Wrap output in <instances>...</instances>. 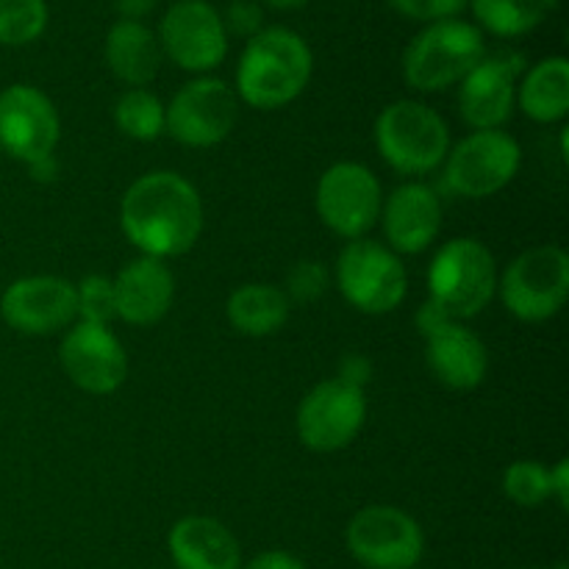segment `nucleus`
<instances>
[{
    "instance_id": "obj_8",
    "label": "nucleus",
    "mask_w": 569,
    "mask_h": 569,
    "mask_svg": "<svg viewBox=\"0 0 569 569\" xmlns=\"http://www.w3.org/2000/svg\"><path fill=\"white\" fill-rule=\"evenodd\" d=\"M315 206L322 226L353 242V239L367 237L381 217V181L370 167L359 161H339L328 167L317 181Z\"/></svg>"
},
{
    "instance_id": "obj_33",
    "label": "nucleus",
    "mask_w": 569,
    "mask_h": 569,
    "mask_svg": "<svg viewBox=\"0 0 569 569\" xmlns=\"http://www.w3.org/2000/svg\"><path fill=\"white\" fill-rule=\"evenodd\" d=\"M345 383H353V387L365 389V383L372 378V365L370 359H365L361 353H348L339 361V376Z\"/></svg>"
},
{
    "instance_id": "obj_3",
    "label": "nucleus",
    "mask_w": 569,
    "mask_h": 569,
    "mask_svg": "<svg viewBox=\"0 0 569 569\" xmlns=\"http://www.w3.org/2000/svg\"><path fill=\"white\" fill-rule=\"evenodd\" d=\"M498 261L492 250L472 237L445 242L428 267V300L450 320L481 315L498 295Z\"/></svg>"
},
{
    "instance_id": "obj_13",
    "label": "nucleus",
    "mask_w": 569,
    "mask_h": 569,
    "mask_svg": "<svg viewBox=\"0 0 569 569\" xmlns=\"http://www.w3.org/2000/svg\"><path fill=\"white\" fill-rule=\"evenodd\" d=\"M161 53L187 72H209L228 56V31L220 11L206 0H178L156 31Z\"/></svg>"
},
{
    "instance_id": "obj_1",
    "label": "nucleus",
    "mask_w": 569,
    "mask_h": 569,
    "mask_svg": "<svg viewBox=\"0 0 569 569\" xmlns=\"http://www.w3.org/2000/svg\"><path fill=\"white\" fill-rule=\"evenodd\" d=\"M120 228L142 256L164 261L187 253L203 231L198 189L178 172H148L122 194Z\"/></svg>"
},
{
    "instance_id": "obj_2",
    "label": "nucleus",
    "mask_w": 569,
    "mask_h": 569,
    "mask_svg": "<svg viewBox=\"0 0 569 569\" xmlns=\"http://www.w3.org/2000/svg\"><path fill=\"white\" fill-rule=\"evenodd\" d=\"M315 56L309 42L289 28H261L248 39L237 67V98L253 109L289 106L309 87Z\"/></svg>"
},
{
    "instance_id": "obj_5",
    "label": "nucleus",
    "mask_w": 569,
    "mask_h": 569,
    "mask_svg": "<svg viewBox=\"0 0 569 569\" xmlns=\"http://www.w3.org/2000/svg\"><path fill=\"white\" fill-rule=\"evenodd\" d=\"M376 144L392 170L426 176L448 159L450 128L431 106L420 100H395L378 114Z\"/></svg>"
},
{
    "instance_id": "obj_25",
    "label": "nucleus",
    "mask_w": 569,
    "mask_h": 569,
    "mask_svg": "<svg viewBox=\"0 0 569 569\" xmlns=\"http://www.w3.org/2000/svg\"><path fill=\"white\" fill-rule=\"evenodd\" d=\"M559 0H470L478 26L495 37H526L556 11Z\"/></svg>"
},
{
    "instance_id": "obj_16",
    "label": "nucleus",
    "mask_w": 569,
    "mask_h": 569,
    "mask_svg": "<svg viewBox=\"0 0 569 569\" xmlns=\"http://www.w3.org/2000/svg\"><path fill=\"white\" fill-rule=\"evenodd\" d=\"M61 367L87 395H111L126 383L128 353L109 326L72 322L61 339Z\"/></svg>"
},
{
    "instance_id": "obj_17",
    "label": "nucleus",
    "mask_w": 569,
    "mask_h": 569,
    "mask_svg": "<svg viewBox=\"0 0 569 569\" xmlns=\"http://www.w3.org/2000/svg\"><path fill=\"white\" fill-rule=\"evenodd\" d=\"M522 56H483L459 83V111L472 131H500L517 106Z\"/></svg>"
},
{
    "instance_id": "obj_32",
    "label": "nucleus",
    "mask_w": 569,
    "mask_h": 569,
    "mask_svg": "<svg viewBox=\"0 0 569 569\" xmlns=\"http://www.w3.org/2000/svg\"><path fill=\"white\" fill-rule=\"evenodd\" d=\"M220 17L228 37L237 33V37L250 39L264 28V11H261V6L256 0H233V3H228L226 14Z\"/></svg>"
},
{
    "instance_id": "obj_12",
    "label": "nucleus",
    "mask_w": 569,
    "mask_h": 569,
    "mask_svg": "<svg viewBox=\"0 0 569 569\" xmlns=\"http://www.w3.org/2000/svg\"><path fill=\"white\" fill-rule=\"evenodd\" d=\"M367 420L365 389L328 378L298 406V437L315 453H337L359 437Z\"/></svg>"
},
{
    "instance_id": "obj_14",
    "label": "nucleus",
    "mask_w": 569,
    "mask_h": 569,
    "mask_svg": "<svg viewBox=\"0 0 569 569\" xmlns=\"http://www.w3.org/2000/svg\"><path fill=\"white\" fill-rule=\"evenodd\" d=\"M61 137L59 111L42 89L11 83L0 92V150L22 164L53 156Z\"/></svg>"
},
{
    "instance_id": "obj_37",
    "label": "nucleus",
    "mask_w": 569,
    "mask_h": 569,
    "mask_svg": "<svg viewBox=\"0 0 569 569\" xmlns=\"http://www.w3.org/2000/svg\"><path fill=\"white\" fill-rule=\"evenodd\" d=\"M28 170H31L33 181H42V183L53 181V178L59 176V164H56L53 156H44V159L33 161V164H28Z\"/></svg>"
},
{
    "instance_id": "obj_38",
    "label": "nucleus",
    "mask_w": 569,
    "mask_h": 569,
    "mask_svg": "<svg viewBox=\"0 0 569 569\" xmlns=\"http://www.w3.org/2000/svg\"><path fill=\"white\" fill-rule=\"evenodd\" d=\"M261 3L272 6V9L292 11V9H300V6H306V3H309V0H261Z\"/></svg>"
},
{
    "instance_id": "obj_9",
    "label": "nucleus",
    "mask_w": 569,
    "mask_h": 569,
    "mask_svg": "<svg viewBox=\"0 0 569 569\" xmlns=\"http://www.w3.org/2000/svg\"><path fill=\"white\" fill-rule=\"evenodd\" d=\"M522 150L506 131H472L448 150L445 183L470 200L492 198L520 172Z\"/></svg>"
},
{
    "instance_id": "obj_30",
    "label": "nucleus",
    "mask_w": 569,
    "mask_h": 569,
    "mask_svg": "<svg viewBox=\"0 0 569 569\" xmlns=\"http://www.w3.org/2000/svg\"><path fill=\"white\" fill-rule=\"evenodd\" d=\"M328 289V270L315 259H303L298 264H292V270L287 272V287L283 295L289 298V303H315L322 298V292Z\"/></svg>"
},
{
    "instance_id": "obj_26",
    "label": "nucleus",
    "mask_w": 569,
    "mask_h": 569,
    "mask_svg": "<svg viewBox=\"0 0 569 569\" xmlns=\"http://www.w3.org/2000/svg\"><path fill=\"white\" fill-rule=\"evenodd\" d=\"M114 122L126 137L153 142L164 133L167 106L150 89H128L114 103Z\"/></svg>"
},
{
    "instance_id": "obj_20",
    "label": "nucleus",
    "mask_w": 569,
    "mask_h": 569,
    "mask_svg": "<svg viewBox=\"0 0 569 569\" xmlns=\"http://www.w3.org/2000/svg\"><path fill=\"white\" fill-rule=\"evenodd\" d=\"M117 320L128 326H153L170 311L176 298V276L170 267L153 256H139L128 261L114 278Z\"/></svg>"
},
{
    "instance_id": "obj_29",
    "label": "nucleus",
    "mask_w": 569,
    "mask_h": 569,
    "mask_svg": "<svg viewBox=\"0 0 569 569\" xmlns=\"http://www.w3.org/2000/svg\"><path fill=\"white\" fill-rule=\"evenodd\" d=\"M76 295H78V317H81V322L109 326L111 320H117L114 287H111V278L87 276L81 283H76Z\"/></svg>"
},
{
    "instance_id": "obj_4",
    "label": "nucleus",
    "mask_w": 569,
    "mask_h": 569,
    "mask_svg": "<svg viewBox=\"0 0 569 569\" xmlns=\"http://www.w3.org/2000/svg\"><path fill=\"white\" fill-rule=\"evenodd\" d=\"M487 56L481 28L465 20H442L422 28L403 50V78L417 92H442L467 78Z\"/></svg>"
},
{
    "instance_id": "obj_23",
    "label": "nucleus",
    "mask_w": 569,
    "mask_h": 569,
    "mask_svg": "<svg viewBox=\"0 0 569 569\" xmlns=\"http://www.w3.org/2000/svg\"><path fill=\"white\" fill-rule=\"evenodd\" d=\"M292 303L276 283H242L228 295L226 317L231 328L242 337H270L281 331L289 320Z\"/></svg>"
},
{
    "instance_id": "obj_31",
    "label": "nucleus",
    "mask_w": 569,
    "mask_h": 569,
    "mask_svg": "<svg viewBox=\"0 0 569 569\" xmlns=\"http://www.w3.org/2000/svg\"><path fill=\"white\" fill-rule=\"evenodd\" d=\"M389 6L409 20L431 26V22L456 20L470 6V0H389Z\"/></svg>"
},
{
    "instance_id": "obj_24",
    "label": "nucleus",
    "mask_w": 569,
    "mask_h": 569,
    "mask_svg": "<svg viewBox=\"0 0 569 569\" xmlns=\"http://www.w3.org/2000/svg\"><path fill=\"white\" fill-rule=\"evenodd\" d=\"M517 106L533 122H559L569 114V61L550 56L537 61L517 83Z\"/></svg>"
},
{
    "instance_id": "obj_11",
    "label": "nucleus",
    "mask_w": 569,
    "mask_h": 569,
    "mask_svg": "<svg viewBox=\"0 0 569 569\" xmlns=\"http://www.w3.org/2000/svg\"><path fill=\"white\" fill-rule=\"evenodd\" d=\"M239 120L237 92L220 78H194L183 83L167 106V126L176 142L187 148H214Z\"/></svg>"
},
{
    "instance_id": "obj_22",
    "label": "nucleus",
    "mask_w": 569,
    "mask_h": 569,
    "mask_svg": "<svg viewBox=\"0 0 569 569\" xmlns=\"http://www.w3.org/2000/svg\"><path fill=\"white\" fill-rule=\"evenodd\" d=\"M103 56L109 70L131 89H144L161 67V44L156 31L139 20H117L106 33Z\"/></svg>"
},
{
    "instance_id": "obj_35",
    "label": "nucleus",
    "mask_w": 569,
    "mask_h": 569,
    "mask_svg": "<svg viewBox=\"0 0 569 569\" xmlns=\"http://www.w3.org/2000/svg\"><path fill=\"white\" fill-rule=\"evenodd\" d=\"M550 498L559 500L561 509L569 506V461L561 459L559 465L550 470Z\"/></svg>"
},
{
    "instance_id": "obj_21",
    "label": "nucleus",
    "mask_w": 569,
    "mask_h": 569,
    "mask_svg": "<svg viewBox=\"0 0 569 569\" xmlns=\"http://www.w3.org/2000/svg\"><path fill=\"white\" fill-rule=\"evenodd\" d=\"M167 545L178 569H242L237 537L214 517H183L172 526Z\"/></svg>"
},
{
    "instance_id": "obj_34",
    "label": "nucleus",
    "mask_w": 569,
    "mask_h": 569,
    "mask_svg": "<svg viewBox=\"0 0 569 569\" xmlns=\"http://www.w3.org/2000/svg\"><path fill=\"white\" fill-rule=\"evenodd\" d=\"M244 569H306V565L287 550H267V553L256 556Z\"/></svg>"
},
{
    "instance_id": "obj_28",
    "label": "nucleus",
    "mask_w": 569,
    "mask_h": 569,
    "mask_svg": "<svg viewBox=\"0 0 569 569\" xmlns=\"http://www.w3.org/2000/svg\"><path fill=\"white\" fill-rule=\"evenodd\" d=\"M503 492L509 495L511 503L522 509H537L545 500H550V470L531 459L515 461L503 476Z\"/></svg>"
},
{
    "instance_id": "obj_18",
    "label": "nucleus",
    "mask_w": 569,
    "mask_h": 569,
    "mask_svg": "<svg viewBox=\"0 0 569 569\" xmlns=\"http://www.w3.org/2000/svg\"><path fill=\"white\" fill-rule=\"evenodd\" d=\"M387 248L395 253H422L431 248L442 228V200L428 183H400L389 198H383L381 217Z\"/></svg>"
},
{
    "instance_id": "obj_10",
    "label": "nucleus",
    "mask_w": 569,
    "mask_h": 569,
    "mask_svg": "<svg viewBox=\"0 0 569 569\" xmlns=\"http://www.w3.org/2000/svg\"><path fill=\"white\" fill-rule=\"evenodd\" d=\"M350 556L367 569H415L426 537L420 522L398 506H367L345 531Z\"/></svg>"
},
{
    "instance_id": "obj_6",
    "label": "nucleus",
    "mask_w": 569,
    "mask_h": 569,
    "mask_svg": "<svg viewBox=\"0 0 569 569\" xmlns=\"http://www.w3.org/2000/svg\"><path fill=\"white\" fill-rule=\"evenodd\" d=\"M503 306L522 322H545L569 298V256L559 244H537L517 256L498 278Z\"/></svg>"
},
{
    "instance_id": "obj_36",
    "label": "nucleus",
    "mask_w": 569,
    "mask_h": 569,
    "mask_svg": "<svg viewBox=\"0 0 569 569\" xmlns=\"http://www.w3.org/2000/svg\"><path fill=\"white\" fill-rule=\"evenodd\" d=\"M156 3H159V0H114L117 11H120V20L139 22H142V17H148L150 11L156 9Z\"/></svg>"
},
{
    "instance_id": "obj_40",
    "label": "nucleus",
    "mask_w": 569,
    "mask_h": 569,
    "mask_svg": "<svg viewBox=\"0 0 569 569\" xmlns=\"http://www.w3.org/2000/svg\"><path fill=\"white\" fill-rule=\"evenodd\" d=\"M415 569H420V567H415Z\"/></svg>"
},
{
    "instance_id": "obj_27",
    "label": "nucleus",
    "mask_w": 569,
    "mask_h": 569,
    "mask_svg": "<svg viewBox=\"0 0 569 569\" xmlns=\"http://www.w3.org/2000/svg\"><path fill=\"white\" fill-rule=\"evenodd\" d=\"M48 28L44 0H0V44L22 48L37 42Z\"/></svg>"
},
{
    "instance_id": "obj_19",
    "label": "nucleus",
    "mask_w": 569,
    "mask_h": 569,
    "mask_svg": "<svg viewBox=\"0 0 569 569\" xmlns=\"http://www.w3.org/2000/svg\"><path fill=\"white\" fill-rule=\"evenodd\" d=\"M422 337H426V365L442 387L456 392L481 387L489 370V353L476 331L459 320H445Z\"/></svg>"
},
{
    "instance_id": "obj_15",
    "label": "nucleus",
    "mask_w": 569,
    "mask_h": 569,
    "mask_svg": "<svg viewBox=\"0 0 569 569\" xmlns=\"http://www.w3.org/2000/svg\"><path fill=\"white\" fill-rule=\"evenodd\" d=\"M0 317L26 337H48L70 328L78 320L76 283L59 276L17 278L0 295Z\"/></svg>"
},
{
    "instance_id": "obj_39",
    "label": "nucleus",
    "mask_w": 569,
    "mask_h": 569,
    "mask_svg": "<svg viewBox=\"0 0 569 569\" xmlns=\"http://www.w3.org/2000/svg\"><path fill=\"white\" fill-rule=\"evenodd\" d=\"M553 569H567V565H559V567H553Z\"/></svg>"
},
{
    "instance_id": "obj_7",
    "label": "nucleus",
    "mask_w": 569,
    "mask_h": 569,
    "mask_svg": "<svg viewBox=\"0 0 569 569\" xmlns=\"http://www.w3.org/2000/svg\"><path fill=\"white\" fill-rule=\"evenodd\" d=\"M337 287L361 315H389L409 292V272L395 250L376 239H353L337 259Z\"/></svg>"
}]
</instances>
